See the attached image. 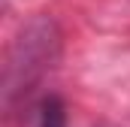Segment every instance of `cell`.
Returning <instances> with one entry per match:
<instances>
[{"mask_svg": "<svg viewBox=\"0 0 130 127\" xmlns=\"http://www.w3.org/2000/svg\"><path fill=\"white\" fill-rule=\"evenodd\" d=\"M36 127H67V106L58 97H45L39 106V124Z\"/></svg>", "mask_w": 130, "mask_h": 127, "instance_id": "1", "label": "cell"}]
</instances>
